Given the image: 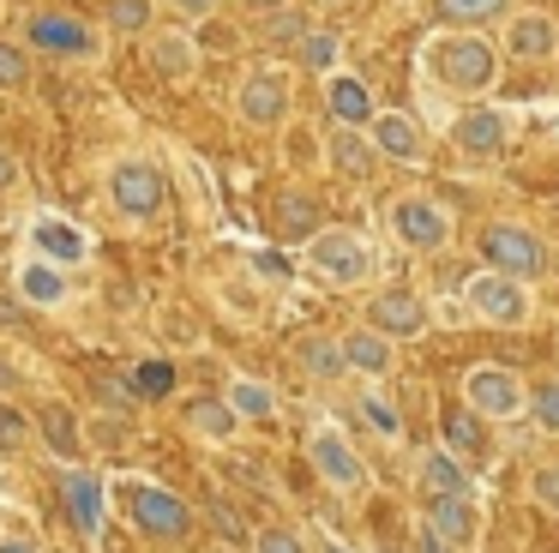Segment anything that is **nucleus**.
<instances>
[{
  "mask_svg": "<svg viewBox=\"0 0 559 553\" xmlns=\"http://www.w3.org/2000/svg\"><path fill=\"white\" fill-rule=\"evenodd\" d=\"M19 43L31 48V60H67V67H91V60H103V43H109V36H103L91 19L67 12V7H31Z\"/></svg>",
  "mask_w": 559,
  "mask_h": 553,
  "instance_id": "2",
  "label": "nucleus"
},
{
  "mask_svg": "<svg viewBox=\"0 0 559 553\" xmlns=\"http://www.w3.org/2000/svg\"><path fill=\"white\" fill-rule=\"evenodd\" d=\"M361 325L367 331H379L385 343H415V337L433 325V313H427V301L415 295V289H379V295H367L361 307Z\"/></svg>",
  "mask_w": 559,
  "mask_h": 553,
  "instance_id": "14",
  "label": "nucleus"
},
{
  "mask_svg": "<svg viewBox=\"0 0 559 553\" xmlns=\"http://www.w3.org/2000/svg\"><path fill=\"white\" fill-rule=\"evenodd\" d=\"M253 553H307V541L295 536V529L271 523V529H259V536H253Z\"/></svg>",
  "mask_w": 559,
  "mask_h": 553,
  "instance_id": "41",
  "label": "nucleus"
},
{
  "mask_svg": "<svg viewBox=\"0 0 559 553\" xmlns=\"http://www.w3.org/2000/svg\"><path fill=\"white\" fill-rule=\"evenodd\" d=\"M313 156H319V139H313V132H289V163H313Z\"/></svg>",
  "mask_w": 559,
  "mask_h": 553,
  "instance_id": "45",
  "label": "nucleus"
},
{
  "mask_svg": "<svg viewBox=\"0 0 559 553\" xmlns=\"http://www.w3.org/2000/svg\"><path fill=\"white\" fill-rule=\"evenodd\" d=\"M151 24H157V0H109L103 7V36H151Z\"/></svg>",
  "mask_w": 559,
  "mask_h": 553,
  "instance_id": "34",
  "label": "nucleus"
},
{
  "mask_svg": "<svg viewBox=\"0 0 559 553\" xmlns=\"http://www.w3.org/2000/svg\"><path fill=\"white\" fill-rule=\"evenodd\" d=\"M475 247H481V271H499V276H511V283H523V289L542 283V276L554 271V247H547L530 223H518V216L481 223Z\"/></svg>",
  "mask_w": 559,
  "mask_h": 553,
  "instance_id": "3",
  "label": "nucleus"
},
{
  "mask_svg": "<svg viewBox=\"0 0 559 553\" xmlns=\"http://www.w3.org/2000/svg\"><path fill=\"white\" fill-rule=\"evenodd\" d=\"M427 511V536L445 541V548L469 553L475 541H481V517H475V493L469 499H439V505H421Z\"/></svg>",
  "mask_w": 559,
  "mask_h": 553,
  "instance_id": "24",
  "label": "nucleus"
},
{
  "mask_svg": "<svg viewBox=\"0 0 559 553\" xmlns=\"http://www.w3.org/2000/svg\"><path fill=\"white\" fill-rule=\"evenodd\" d=\"M0 19H7V0H0Z\"/></svg>",
  "mask_w": 559,
  "mask_h": 553,
  "instance_id": "52",
  "label": "nucleus"
},
{
  "mask_svg": "<svg viewBox=\"0 0 559 553\" xmlns=\"http://www.w3.org/2000/svg\"><path fill=\"white\" fill-rule=\"evenodd\" d=\"M319 7H361V0H319Z\"/></svg>",
  "mask_w": 559,
  "mask_h": 553,
  "instance_id": "50",
  "label": "nucleus"
},
{
  "mask_svg": "<svg viewBox=\"0 0 559 553\" xmlns=\"http://www.w3.org/2000/svg\"><path fill=\"white\" fill-rule=\"evenodd\" d=\"M109 204L121 216H133V223H151L169 204V175L151 156H115L109 163Z\"/></svg>",
  "mask_w": 559,
  "mask_h": 553,
  "instance_id": "8",
  "label": "nucleus"
},
{
  "mask_svg": "<svg viewBox=\"0 0 559 553\" xmlns=\"http://www.w3.org/2000/svg\"><path fill=\"white\" fill-rule=\"evenodd\" d=\"M554 67H559V55H554Z\"/></svg>",
  "mask_w": 559,
  "mask_h": 553,
  "instance_id": "54",
  "label": "nucleus"
},
{
  "mask_svg": "<svg viewBox=\"0 0 559 553\" xmlns=\"http://www.w3.org/2000/svg\"><path fill=\"white\" fill-rule=\"evenodd\" d=\"M307 24H313V19H307L301 7H283V12H271V19H259V31H265L271 43H289L295 48V36H301Z\"/></svg>",
  "mask_w": 559,
  "mask_h": 553,
  "instance_id": "39",
  "label": "nucleus"
},
{
  "mask_svg": "<svg viewBox=\"0 0 559 553\" xmlns=\"http://www.w3.org/2000/svg\"><path fill=\"white\" fill-rule=\"evenodd\" d=\"M506 139H511V127L493 103H475L451 120V151L469 156V163H493V156L506 151Z\"/></svg>",
  "mask_w": 559,
  "mask_h": 553,
  "instance_id": "17",
  "label": "nucleus"
},
{
  "mask_svg": "<svg viewBox=\"0 0 559 553\" xmlns=\"http://www.w3.org/2000/svg\"><path fill=\"white\" fill-rule=\"evenodd\" d=\"M530 493H535V505H542V511H554L559 517V463H542L530 475Z\"/></svg>",
  "mask_w": 559,
  "mask_h": 553,
  "instance_id": "42",
  "label": "nucleus"
},
{
  "mask_svg": "<svg viewBox=\"0 0 559 553\" xmlns=\"http://www.w3.org/2000/svg\"><path fill=\"white\" fill-rule=\"evenodd\" d=\"M295 361H301V367L313 373V379H325V385L349 373V367H343V349H337V337H325V331H307L301 343H295Z\"/></svg>",
  "mask_w": 559,
  "mask_h": 553,
  "instance_id": "35",
  "label": "nucleus"
},
{
  "mask_svg": "<svg viewBox=\"0 0 559 553\" xmlns=\"http://www.w3.org/2000/svg\"><path fill=\"white\" fill-rule=\"evenodd\" d=\"M295 67L313 72V79H331V72H343V31H331V24H307L301 36H295Z\"/></svg>",
  "mask_w": 559,
  "mask_h": 553,
  "instance_id": "26",
  "label": "nucleus"
},
{
  "mask_svg": "<svg viewBox=\"0 0 559 553\" xmlns=\"http://www.w3.org/2000/svg\"><path fill=\"white\" fill-rule=\"evenodd\" d=\"M217 553H235V548H217Z\"/></svg>",
  "mask_w": 559,
  "mask_h": 553,
  "instance_id": "53",
  "label": "nucleus"
},
{
  "mask_svg": "<svg viewBox=\"0 0 559 553\" xmlns=\"http://www.w3.org/2000/svg\"><path fill=\"white\" fill-rule=\"evenodd\" d=\"M415 493H421V505H439V499H469V469L463 463H451L445 451H421L415 457Z\"/></svg>",
  "mask_w": 559,
  "mask_h": 553,
  "instance_id": "23",
  "label": "nucleus"
},
{
  "mask_svg": "<svg viewBox=\"0 0 559 553\" xmlns=\"http://www.w3.org/2000/svg\"><path fill=\"white\" fill-rule=\"evenodd\" d=\"M367 144H373L379 163H409V168L427 163V132H421V120L403 115V108H379V115L367 120Z\"/></svg>",
  "mask_w": 559,
  "mask_h": 553,
  "instance_id": "16",
  "label": "nucleus"
},
{
  "mask_svg": "<svg viewBox=\"0 0 559 553\" xmlns=\"http://www.w3.org/2000/svg\"><path fill=\"white\" fill-rule=\"evenodd\" d=\"M121 499H127V517H133L139 536H151V541H193L199 511L175 487L133 475V481H121Z\"/></svg>",
  "mask_w": 559,
  "mask_h": 553,
  "instance_id": "5",
  "label": "nucleus"
},
{
  "mask_svg": "<svg viewBox=\"0 0 559 553\" xmlns=\"http://www.w3.org/2000/svg\"><path fill=\"white\" fill-rule=\"evenodd\" d=\"M163 7H169V19L181 31H199V24H211L223 12V0H163Z\"/></svg>",
  "mask_w": 559,
  "mask_h": 553,
  "instance_id": "40",
  "label": "nucleus"
},
{
  "mask_svg": "<svg viewBox=\"0 0 559 553\" xmlns=\"http://www.w3.org/2000/svg\"><path fill=\"white\" fill-rule=\"evenodd\" d=\"M559 55V19L547 7H523L506 12V31H499V60H518V67H554Z\"/></svg>",
  "mask_w": 559,
  "mask_h": 553,
  "instance_id": "12",
  "label": "nucleus"
},
{
  "mask_svg": "<svg viewBox=\"0 0 559 553\" xmlns=\"http://www.w3.org/2000/svg\"><path fill=\"white\" fill-rule=\"evenodd\" d=\"M463 301H469V313L481 325H493V331H523V325L535 319V295L523 283H511V276H499V271H475L469 283H463Z\"/></svg>",
  "mask_w": 559,
  "mask_h": 553,
  "instance_id": "10",
  "label": "nucleus"
},
{
  "mask_svg": "<svg viewBox=\"0 0 559 553\" xmlns=\"http://www.w3.org/2000/svg\"><path fill=\"white\" fill-rule=\"evenodd\" d=\"M307 463H313V475L325 481L331 493H343V499H361L367 493V457L349 445V433L313 427V439H307Z\"/></svg>",
  "mask_w": 559,
  "mask_h": 553,
  "instance_id": "11",
  "label": "nucleus"
},
{
  "mask_svg": "<svg viewBox=\"0 0 559 553\" xmlns=\"http://www.w3.org/2000/svg\"><path fill=\"white\" fill-rule=\"evenodd\" d=\"M181 427L193 433V439H205V445H229L235 433H241V421L229 415L223 391H211V397H193V403L181 409Z\"/></svg>",
  "mask_w": 559,
  "mask_h": 553,
  "instance_id": "27",
  "label": "nucleus"
},
{
  "mask_svg": "<svg viewBox=\"0 0 559 553\" xmlns=\"http://www.w3.org/2000/svg\"><path fill=\"white\" fill-rule=\"evenodd\" d=\"M31 84H37V60H31V48L19 43V36L0 31V96H31Z\"/></svg>",
  "mask_w": 559,
  "mask_h": 553,
  "instance_id": "33",
  "label": "nucleus"
},
{
  "mask_svg": "<svg viewBox=\"0 0 559 553\" xmlns=\"http://www.w3.org/2000/svg\"><path fill=\"white\" fill-rule=\"evenodd\" d=\"M0 553H43L31 536H0Z\"/></svg>",
  "mask_w": 559,
  "mask_h": 553,
  "instance_id": "48",
  "label": "nucleus"
},
{
  "mask_svg": "<svg viewBox=\"0 0 559 553\" xmlns=\"http://www.w3.org/2000/svg\"><path fill=\"white\" fill-rule=\"evenodd\" d=\"M337 349H343V367L367 373V379H385V373L397 367V343H385V337L367 331V325H349V331L337 337Z\"/></svg>",
  "mask_w": 559,
  "mask_h": 553,
  "instance_id": "25",
  "label": "nucleus"
},
{
  "mask_svg": "<svg viewBox=\"0 0 559 553\" xmlns=\"http://www.w3.org/2000/svg\"><path fill=\"white\" fill-rule=\"evenodd\" d=\"M13 289L31 301V307H61L67 301V271H55V264H43V259H25L19 276H13Z\"/></svg>",
  "mask_w": 559,
  "mask_h": 553,
  "instance_id": "31",
  "label": "nucleus"
},
{
  "mask_svg": "<svg viewBox=\"0 0 559 553\" xmlns=\"http://www.w3.org/2000/svg\"><path fill=\"white\" fill-rule=\"evenodd\" d=\"M523 415H530L542 433H559V379L530 385V403H523Z\"/></svg>",
  "mask_w": 559,
  "mask_h": 553,
  "instance_id": "37",
  "label": "nucleus"
},
{
  "mask_svg": "<svg viewBox=\"0 0 559 553\" xmlns=\"http://www.w3.org/2000/svg\"><path fill=\"white\" fill-rule=\"evenodd\" d=\"M277 235L283 240H295V247H301L307 235H319V228H325V216H319V199L313 192H301V187H289V192H277Z\"/></svg>",
  "mask_w": 559,
  "mask_h": 553,
  "instance_id": "28",
  "label": "nucleus"
},
{
  "mask_svg": "<svg viewBox=\"0 0 559 553\" xmlns=\"http://www.w3.org/2000/svg\"><path fill=\"white\" fill-rule=\"evenodd\" d=\"M319 163H325L337 180H373L379 156H373V144H367V132L331 127V132H325V144H319Z\"/></svg>",
  "mask_w": 559,
  "mask_h": 553,
  "instance_id": "22",
  "label": "nucleus"
},
{
  "mask_svg": "<svg viewBox=\"0 0 559 553\" xmlns=\"http://www.w3.org/2000/svg\"><path fill=\"white\" fill-rule=\"evenodd\" d=\"M25 247H31V259L55 264V271H85L91 264V235L55 211H37L25 223Z\"/></svg>",
  "mask_w": 559,
  "mask_h": 553,
  "instance_id": "15",
  "label": "nucleus"
},
{
  "mask_svg": "<svg viewBox=\"0 0 559 553\" xmlns=\"http://www.w3.org/2000/svg\"><path fill=\"white\" fill-rule=\"evenodd\" d=\"M31 445H43L61 469L85 463V415L67 397H43L31 403Z\"/></svg>",
  "mask_w": 559,
  "mask_h": 553,
  "instance_id": "13",
  "label": "nucleus"
},
{
  "mask_svg": "<svg viewBox=\"0 0 559 553\" xmlns=\"http://www.w3.org/2000/svg\"><path fill=\"white\" fill-rule=\"evenodd\" d=\"M511 0H433V19L445 24V31H481V24L506 19Z\"/></svg>",
  "mask_w": 559,
  "mask_h": 553,
  "instance_id": "32",
  "label": "nucleus"
},
{
  "mask_svg": "<svg viewBox=\"0 0 559 553\" xmlns=\"http://www.w3.org/2000/svg\"><path fill=\"white\" fill-rule=\"evenodd\" d=\"M457 403L469 409L475 421H518L523 415V403H530V385H523V373L518 367H506V361H475L469 373H463V385H457Z\"/></svg>",
  "mask_w": 559,
  "mask_h": 553,
  "instance_id": "6",
  "label": "nucleus"
},
{
  "mask_svg": "<svg viewBox=\"0 0 559 553\" xmlns=\"http://www.w3.org/2000/svg\"><path fill=\"white\" fill-rule=\"evenodd\" d=\"M439 451H445L451 463H463V469H481L487 457H493V445H487V421H475L463 403H445L439 409Z\"/></svg>",
  "mask_w": 559,
  "mask_h": 553,
  "instance_id": "19",
  "label": "nucleus"
},
{
  "mask_svg": "<svg viewBox=\"0 0 559 553\" xmlns=\"http://www.w3.org/2000/svg\"><path fill=\"white\" fill-rule=\"evenodd\" d=\"M361 409H367V421H373L379 433H397V427H403V421H397V409H391L379 391H361Z\"/></svg>",
  "mask_w": 559,
  "mask_h": 553,
  "instance_id": "43",
  "label": "nucleus"
},
{
  "mask_svg": "<svg viewBox=\"0 0 559 553\" xmlns=\"http://www.w3.org/2000/svg\"><path fill=\"white\" fill-rule=\"evenodd\" d=\"M319 553H343V548H337V541H325V548H319Z\"/></svg>",
  "mask_w": 559,
  "mask_h": 553,
  "instance_id": "51",
  "label": "nucleus"
},
{
  "mask_svg": "<svg viewBox=\"0 0 559 553\" xmlns=\"http://www.w3.org/2000/svg\"><path fill=\"white\" fill-rule=\"evenodd\" d=\"M301 259H307V271H313L319 283H331V289H361V283H373V271H379L373 240H367L361 228H349V223H325L319 235H307Z\"/></svg>",
  "mask_w": 559,
  "mask_h": 553,
  "instance_id": "4",
  "label": "nucleus"
},
{
  "mask_svg": "<svg viewBox=\"0 0 559 553\" xmlns=\"http://www.w3.org/2000/svg\"><path fill=\"white\" fill-rule=\"evenodd\" d=\"M103 499H109V487H103L97 469H85V463L61 469V505L79 523V536H103Z\"/></svg>",
  "mask_w": 559,
  "mask_h": 553,
  "instance_id": "20",
  "label": "nucleus"
},
{
  "mask_svg": "<svg viewBox=\"0 0 559 553\" xmlns=\"http://www.w3.org/2000/svg\"><path fill=\"white\" fill-rule=\"evenodd\" d=\"M421 553H451V548H445V541H433V536L421 529Z\"/></svg>",
  "mask_w": 559,
  "mask_h": 553,
  "instance_id": "49",
  "label": "nucleus"
},
{
  "mask_svg": "<svg viewBox=\"0 0 559 553\" xmlns=\"http://www.w3.org/2000/svg\"><path fill=\"white\" fill-rule=\"evenodd\" d=\"M205 517H211V523H217V529H223V541H253V536H247V523H241V517H235V511H229V505H217V499H205Z\"/></svg>",
  "mask_w": 559,
  "mask_h": 553,
  "instance_id": "44",
  "label": "nucleus"
},
{
  "mask_svg": "<svg viewBox=\"0 0 559 553\" xmlns=\"http://www.w3.org/2000/svg\"><path fill=\"white\" fill-rule=\"evenodd\" d=\"M235 7L247 12V19H271V12H283V7H295V0H235Z\"/></svg>",
  "mask_w": 559,
  "mask_h": 553,
  "instance_id": "46",
  "label": "nucleus"
},
{
  "mask_svg": "<svg viewBox=\"0 0 559 553\" xmlns=\"http://www.w3.org/2000/svg\"><path fill=\"white\" fill-rule=\"evenodd\" d=\"M385 553H391V548H385Z\"/></svg>",
  "mask_w": 559,
  "mask_h": 553,
  "instance_id": "55",
  "label": "nucleus"
},
{
  "mask_svg": "<svg viewBox=\"0 0 559 553\" xmlns=\"http://www.w3.org/2000/svg\"><path fill=\"white\" fill-rule=\"evenodd\" d=\"M319 84H325V115H331V127L367 132V120L379 115V103H373V91H367V79H355V72L343 67V72H331V79H319Z\"/></svg>",
  "mask_w": 559,
  "mask_h": 553,
  "instance_id": "21",
  "label": "nucleus"
},
{
  "mask_svg": "<svg viewBox=\"0 0 559 553\" xmlns=\"http://www.w3.org/2000/svg\"><path fill=\"white\" fill-rule=\"evenodd\" d=\"M127 433H133V421H121V415H91V421H85V451H91V445H109V451H121Z\"/></svg>",
  "mask_w": 559,
  "mask_h": 553,
  "instance_id": "38",
  "label": "nucleus"
},
{
  "mask_svg": "<svg viewBox=\"0 0 559 553\" xmlns=\"http://www.w3.org/2000/svg\"><path fill=\"white\" fill-rule=\"evenodd\" d=\"M223 403H229V415L241 421V427H247V421H253V427H265V421H277V391H271L265 379H247V373H241V379H229V391H223Z\"/></svg>",
  "mask_w": 559,
  "mask_h": 553,
  "instance_id": "29",
  "label": "nucleus"
},
{
  "mask_svg": "<svg viewBox=\"0 0 559 553\" xmlns=\"http://www.w3.org/2000/svg\"><path fill=\"white\" fill-rule=\"evenodd\" d=\"M385 228L397 235V247H409V252H445L451 235H457L451 211L433 192H397V199L385 204Z\"/></svg>",
  "mask_w": 559,
  "mask_h": 553,
  "instance_id": "7",
  "label": "nucleus"
},
{
  "mask_svg": "<svg viewBox=\"0 0 559 553\" xmlns=\"http://www.w3.org/2000/svg\"><path fill=\"white\" fill-rule=\"evenodd\" d=\"M235 115H241V127H253V132H283V127H289V115H295L289 72L253 67L241 84H235Z\"/></svg>",
  "mask_w": 559,
  "mask_h": 553,
  "instance_id": "9",
  "label": "nucleus"
},
{
  "mask_svg": "<svg viewBox=\"0 0 559 553\" xmlns=\"http://www.w3.org/2000/svg\"><path fill=\"white\" fill-rule=\"evenodd\" d=\"M31 451V409L19 397H0V457Z\"/></svg>",
  "mask_w": 559,
  "mask_h": 553,
  "instance_id": "36",
  "label": "nucleus"
},
{
  "mask_svg": "<svg viewBox=\"0 0 559 553\" xmlns=\"http://www.w3.org/2000/svg\"><path fill=\"white\" fill-rule=\"evenodd\" d=\"M145 67L157 72L163 84H193L199 67H205V55H199L193 31L169 24V31H151V36H145Z\"/></svg>",
  "mask_w": 559,
  "mask_h": 553,
  "instance_id": "18",
  "label": "nucleus"
},
{
  "mask_svg": "<svg viewBox=\"0 0 559 553\" xmlns=\"http://www.w3.org/2000/svg\"><path fill=\"white\" fill-rule=\"evenodd\" d=\"M421 67L451 96H487L506 72V60H499V43L481 31H439L421 43Z\"/></svg>",
  "mask_w": 559,
  "mask_h": 553,
  "instance_id": "1",
  "label": "nucleus"
},
{
  "mask_svg": "<svg viewBox=\"0 0 559 553\" xmlns=\"http://www.w3.org/2000/svg\"><path fill=\"white\" fill-rule=\"evenodd\" d=\"M13 180H19V156L7 151V144H0V192L13 187Z\"/></svg>",
  "mask_w": 559,
  "mask_h": 553,
  "instance_id": "47",
  "label": "nucleus"
},
{
  "mask_svg": "<svg viewBox=\"0 0 559 553\" xmlns=\"http://www.w3.org/2000/svg\"><path fill=\"white\" fill-rule=\"evenodd\" d=\"M175 385H181V367H175L169 355H151V361H139V367L127 373V391H133V403H169Z\"/></svg>",
  "mask_w": 559,
  "mask_h": 553,
  "instance_id": "30",
  "label": "nucleus"
}]
</instances>
